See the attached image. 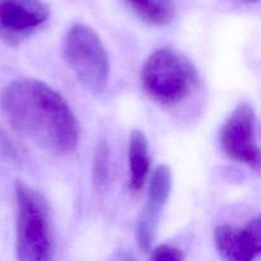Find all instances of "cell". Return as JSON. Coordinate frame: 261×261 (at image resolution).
<instances>
[{
	"mask_svg": "<svg viewBox=\"0 0 261 261\" xmlns=\"http://www.w3.org/2000/svg\"><path fill=\"white\" fill-rule=\"evenodd\" d=\"M255 125L254 109L247 102H242L222 126L221 145L229 160L261 172V148L256 142Z\"/></svg>",
	"mask_w": 261,
	"mask_h": 261,
	"instance_id": "cell-5",
	"label": "cell"
},
{
	"mask_svg": "<svg viewBox=\"0 0 261 261\" xmlns=\"http://www.w3.org/2000/svg\"><path fill=\"white\" fill-rule=\"evenodd\" d=\"M0 105L13 129L41 149L68 154L78 147V120L60 93L37 79L8 84Z\"/></svg>",
	"mask_w": 261,
	"mask_h": 261,
	"instance_id": "cell-1",
	"label": "cell"
},
{
	"mask_svg": "<svg viewBox=\"0 0 261 261\" xmlns=\"http://www.w3.org/2000/svg\"><path fill=\"white\" fill-rule=\"evenodd\" d=\"M109 261H135V259L129 251L120 250V251L115 252V254L110 257Z\"/></svg>",
	"mask_w": 261,
	"mask_h": 261,
	"instance_id": "cell-13",
	"label": "cell"
},
{
	"mask_svg": "<svg viewBox=\"0 0 261 261\" xmlns=\"http://www.w3.org/2000/svg\"><path fill=\"white\" fill-rule=\"evenodd\" d=\"M147 96L162 106H175L188 98L198 86L194 64L178 51L162 47L149 55L140 73Z\"/></svg>",
	"mask_w": 261,
	"mask_h": 261,
	"instance_id": "cell-3",
	"label": "cell"
},
{
	"mask_svg": "<svg viewBox=\"0 0 261 261\" xmlns=\"http://www.w3.org/2000/svg\"><path fill=\"white\" fill-rule=\"evenodd\" d=\"M214 245L223 261H255L261 256V214L244 227L218 226Z\"/></svg>",
	"mask_w": 261,
	"mask_h": 261,
	"instance_id": "cell-8",
	"label": "cell"
},
{
	"mask_svg": "<svg viewBox=\"0 0 261 261\" xmlns=\"http://www.w3.org/2000/svg\"><path fill=\"white\" fill-rule=\"evenodd\" d=\"M172 188V173L168 166L160 165L153 172L148 186L147 201L140 212L135 228L138 246L142 251L148 252L157 236L161 217Z\"/></svg>",
	"mask_w": 261,
	"mask_h": 261,
	"instance_id": "cell-7",
	"label": "cell"
},
{
	"mask_svg": "<svg viewBox=\"0 0 261 261\" xmlns=\"http://www.w3.org/2000/svg\"><path fill=\"white\" fill-rule=\"evenodd\" d=\"M240 2L246 3V4H250V3H255V2H257V0H240Z\"/></svg>",
	"mask_w": 261,
	"mask_h": 261,
	"instance_id": "cell-14",
	"label": "cell"
},
{
	"mask_svg": "<svg viewBox=\"0 0 261 261\" xmlns=\"http://www.w3.org/2000/svg\"><path fill=\"white\" fill-rule=\"evenodd\" d=\"M150 261H184V252L170 245H161L152 252Z\"/></svg>",
	"mask_w": 261,
	"mask_h": 261,
	"instance_id": "cell-12",
	"label": "cell"
},
{
	"mask_svg": "<svg viewBox=\"0 0 261 261\" xmlns=\"http://www.w3.org/2000/svg\"><path fill=\"white\" fill-rule=\"evenodd\" d=\"M92 178L98 191L106 190L110 181V148L105 140L98 143L92 167Z\"/></svg>",
	"mask_w": 261,
	"mask_h": 261,
	"instance_id": "cell-11",
	"label": "cell"
},
{
	"mask_svg": "<svg viewBox=\"0 0 261 261\" xmlns=\"http://www.w3.org/2000/svg\"><path fill=\"white\" fill-rule=\"evenodd\" d=\"M133 12L150 25H166L175 17L173 0H125Z\"/></svg>",
	"mask_w": 261,
	"mask_h": 261,
	"instance_id": "cell-10",
	"label": "cell"
},
{
	"mask_svg": "<svg viewBox=\"0 0 261 261\" xmlns=\"http://www.w3.org/2000/svg\"><path fill=\"white\" fill-rule=\"evenodd\" d=\"M129 189L134 194L139 193L147 181L150 167L148 140L142 130H133L129 139Z\"/></svg>",
	"mask_w": 261,
	"mask_h": 261,
	"instance_id": "cell-9",
	"label": "cell"
},
{
	"mask_svg": "<svg viewBox=\"0 0 261 261\" xmlns=\"http://www.w3.org/2000/svg\"><path fill=\"white\" fill-rule=\"evenodd\" d=\"M15 251L18 261H53L54 237L46 199L22 181L15 182Z\"/></svg>",
	"mask_w": 261,
	"mask_h": 261,
	"instance_id": "cell-2",
	"label": "cell"
},
{
	"mask_svg": "<svg viewBox=\"0 0 261 261\" xmlns=\"http://www.w3.org/2000/svg\"><path fill=\"white\" fill-rule=\"evenodd\" d=\"M50 18L42 0H0V40L18 46L41 30Z\"/></svg>",
	"mask_w": 261,
	"mask_h": 261,
	"instance_id": "cell-6",
	"label": "cell"
},
{
	"mask_svg": "<svg viewBox=\"0 0 261 261\" xmlns=\"http://www.w3.org/2000/svg\"><path fill=\"white\" fill-rule=\"evenodd\" d=\"M66 64L92 93H102L109 84L110 60L99 36L84 24L69 28L63 42Z\"/></svg>",
	"mask_w": 261,
	"mask_h": 261,
	"instance_id": "cell-4",
	"label": "cell"
}]
</instances>
